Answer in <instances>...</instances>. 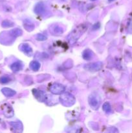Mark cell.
<instances>
[{"instance_id":"obj_23","label":"cell","mask_w":132,"mask_h":133,"mask_svg":"<svg viewBox=\"0 0 132 133\" xmlns=\"http://www.w3.org/2000/svg\"><path fill=\"white\" fill-rule=\"evenodd\" d=\"M109 1H114V0H108Z\"/></svg>"},{"instance_id":"obj_2","label":"cell","mask_w":132,"mask_h":133,"mask_svg":"<svg viewBox=\"0 0 132 133\" xmlns=\"http://www.w3.org/2000/svg\"><path fill=\"white\" fill-rule=\"evenodd\" d=\"M60 100L62 105L65 107L72 106L75 103V101H76L75 97H74L73 95L68 93V92H66L62 95L61 97H60Z\"/></svg>"},{"instance_id":"obj_4","label":"cell","mask_w":132,"mask_h":133,"mask_svg":"<svg viewBox=\"0 0 132 133\" xmlns=\"http://www.w3.org/2000/svg\"><path fill=\"white\" fill-rule=\"evenodd\" d=\"M50 90L52 94L55 95H60L64 93L65 91V87L60 83H55L50 87Z\"/></svg>"},{"instance_id":"obj_16","label":"cell","mask_w":132,"mask_h":133,"mask_svg":"<svg viewBox=\"0 0 132 133\" xmlns=\"http://www.w3.org/2000/svg\"><path fill=\"white\" fill-rule=\"evenodd\" d=\"M11 81V79L8 75H3L0 77V83L1 84H7Z\"/></svg>"},{"instance_id":"obj_5","label":"cell","mask_w":132,"mask_h":133,"mask_svg":"<svg viewBox=\"0 0 132 133\" xmlns=\"http://www.w3.org/2000/svg\"><path fill=\"white\" fill-rule=\"evenodd\" d=\"M102 65L103 64L101 62H93L85 64L84 66V69L89 71H97L102 69Z\"/></svg>"},{"instance_id":"obj_24","label":"cell","mask_w":132,"mask_h":133,"mask_svg":"<svg viewBox=\"0 0 132 133\" xmlns=\"http://www.w3.org/2000/svg\"><path fill=\"white\" fill-rule=\"evenodd\" d=\"M91 1H95V0H91Z\"/></svg>"},{"instance_id":"obj_21","label":"cell","mask_w":132,"mask_h":133,"mask_svg":"<svg viewBox=\"0 0 132 133\" xmlns=\"http://www.w3.org/2000/svg\"><path fill=\"white\" fill-rule=\"evenodd\" d=\"M36 40H38V41H43V40H47V36H45V35H42V34H38V35H36Z\"/></svg>"},{"instance_id":"obj_1","label":"cell","mask_w":132,"mask_h":133,"mask_svg":"<svg viewBox=\"0 0 132 133\" xmlns=\"http://www.w3.org/2000/svg\"><path fill=\"white\" fill-rule=\"evenodd\" d=\"M87 29V26L85 24H80L72 30V32L70 33L69 36H68V40L70 44H75L76 41L79 39V38L82 35L83 33L85 32Z\"/></svg>"},{"instance_id":"obj_15","label":"cell","mask_w":132,"mask_h":133,"mask_svg":"<svg viewBox=\"0 0 132 133\" xmlns=\"http://www.w3.org/2000/svg\"><path fill=\"white\" fill-rule=\"evenodd\" d=\"M24 25V27H25V29L27 31H32L34 27V25L33 23H32L31 21L28 20V19L25 20V22H24V25Z\"/></svg>"},{"instance_id":"obj_17","label":"cell","mask_w":132,"mask_h":133,"mask_svg":"<svg viewBox=\"0 0 132 133\" xmlns=\"http://www.w3.org/2000/svg\"><path fill=\"white\" fill-rule=\"evenodd\" d=\"M10 33L11 36H12L13 37L15 38L17 37V36H20V35H21L22 31L21 30L19 29H14L12 30V31H10Z\"/></svg>"},{"instance_id":"obj_20","label":"cell","mask_w":132,"mask_h":133,"mask_svg":"<svg viewBox=\"0 0 132 133\" xmlns=\"http://www.w3.org/2000/svg\"><path fill=\"white\" fill-rule=\"evenodd\" d=\"M2 26L3 27H10L13 26V23L9 20H5L3 22Z\"/></svg>"},{"instance_id":"obj_19","label":"cell","mask_w":132,"mask_h":133,"mask_svg":"<svg viewBox=\"0 0 132 133\" xmlns=\"http://www.w3.org/2000/svg\"><path fill=\"white\" fill-rule=\"evenodd\" d=\"M102 109H103L104 111L106 112V113H110L111 112V107L108 102H106L104 103Z\"/></svg>"},{"instance_id":"obj_12","label":"cell","mask_w":132,"mask_h":133,"mask_svg":"<svg viewBox=\"0 0 132 133\" xmlns=\"http://www.w3.org/2000/svg\"><path fill=\"white\" fill-rule=\"evenodd\" d=\"M10 126L14 129V131L21 132L23 130V125L21 122H10Z\"/></svg>"},{"instance_id":"obj_10","label":"cell","mask_w":132,"mask_h":133,"mask_svg":"<svg viewBox=\"0 0 132 133\" xmlns=\"http://www.w3.org/2000/svg\"><path fill=\"white\" fill-rule=\"evenodd\" d=\"M22 68H23V64H22L21 62H19V61L14 62V63L10 65V69L14 72H18V71L21 70Z\"/></svg>"},{"instance_id":"obj_9","label":"cell","mask_w":132,"mask_h":133,"mask_svg":"<svg viewBox=\"0 0 132 133\" xmlns=\"http://www.w3.org/2000/svg\"><path fill=\"white\" fill-rule=\"evenodd\" d=\"M20 49L25 53L27 56H31L32 55V48L30 47V45L27 44H23L21 45Z\"/></svg>"},{"instance_id":"obj_3","label":"cell","mask_w":132,"mask_h":133,"mask_svg":"<svg viewBox=\"0 0 132 133\" xmlns=\"http://www.w3.org/2000/svg\"><path fill=\"white\" fill-rule=\"evenodd\" d=\"M88 102H89L91 107L94 109V110L98 109L100 105V97L97 94H93L89 96V98H88Z\"/></svg>"},{"instance_id":"obj_18","label":"cell","mask_w":132,"mask_h":133,"mask_svg":"<svg viewBox=\"0 0 132 133\" xmlns=\"http://www.w3.org/2000/svg\"><path fill=\"white\" fill-rule=\"evenodd\" d=\"M52 30H53V33L56 35H60V34H62L63 32V29L58 25L54 26V27H53Z\"/></svg>"},{"instance_id":"obj_11","label":"cell","mask_w":132,"mask_h":133,"mask_svg":"<svg viewBox=\"0 0 132 133\" xmlns=\"http://www.w3.org/2000/svg\"><path fill=\"white\" fill-rule=\"evenodd\" d=\"M1 92H2L4 96H6V97H12V96H14V95L16 94V93L15 91L9 88H2V89H1Z\"/></svg>"},{"instance_id":"obj_13","label":"cell","mask_w":132,"mask_h":133,"mask_svg":"<svg viewBox=\"0 0 132 133\" xmlns=\"http://www.w3.org/2000/svg\"><path fill=\"white\" fill-rule=\"evenodd\" d=\"M93 55V53L90 49H85L82 53V57L84 59L86 60V61H89L92 58Z\"/></svg>"},{"instance_id":"obj_14","label":"cell","mask_w":132,"mask_h":133,"mask_svg":"<svg viewBox=\"0 0 132 133\" xmlns=\"http://www.w3.org/2000/svg\"><path fill=\"white\" fill-rule=\"evenodd\" d=\"M40 63L38 61H33L30 63V68L32 70L34 71H38L39 69L40 68Z\"/></svg>"},{"instance_id":"obj_6","label":"cell","mask_w":132,"mask_h":133,"mask_svg":"<svg viewBox=\"0 0 132 133\" xmlns=\"http://www.w3.org/2000/svg\"><path fill=\"white\" fill-rule=\"evenodd\" d=\"M1 107H2L3 112V114L5 117L9 118H12L14 116V110L9 104L5 103L2 105Z\"/></svg>"},{"instance_id":"obj_8","label":"cell","mask_w":132,"mask_h":133,"mask_svg":"<svg viewBox=\"0 0 132 133\" xmlns=\"http://www.w3.org/2000/svg\"><path fill=\"white\" fill-rule=\"evenodd\" d=\"M45 10H46L45 5L43 3H38L36 4L34 7V12L36 14L38 15L43 14L45 12Z\"/></svg>"},{"instance_id":"obj_7","label":"cell","mask_w":132,"mask_h":133,"mask_svg":"<svg viewBox=\"0 0 132 133\" xmlns=\"http://www.w3.org/2000/svg\"><path fill=\"white\" fill-rule=\"evenodd\" d=\"M32 93H33L34 97L40 102H43L45 100V95L43 91L39 90L37 89H33Z\"/></svg>"},{"instance_id":"obj_22","label":"cell","mask_w":132,"mask_h":133,"mask_svg":"<svg viewBox=\"0 0 132 133\" xmlns=\"http://www.w3.org/2000/svg\"><path fill=\"white\" fill-rule=\"evenodd\" d=\"M128 33L132 34V18L129 20L128 25Z\"/></svg>"}]
</instances>
